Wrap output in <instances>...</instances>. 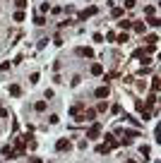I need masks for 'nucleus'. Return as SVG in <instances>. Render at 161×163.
<instances>
[{
    "label": "nucleus",
    "instance_id": "obj_14",
    "mask_svg": "<svg viewBox=\"0 0 161 163\" xmlns=\"http://www.w3.org/2000/svg\"><path fill=\"white\" fill-rule=\"evenodd\" d=\"M147 19H149V27H159V24H161L159 17H147Z\"/></svg>",
    "mask_w": 161,
    "mask_h": 163
},
{
    "label": "nucleus",
    "instance_id": "obj_2",
    "mask_svg": "<svg viewBox=\"0 0 161 163\" xmlns=\"http://www.w3.org/2000/svg\"><path fill=\"white\" fill-rule=\"evenodd\" d=\"M108 94H111L108 86H99V89L94 91V96H96V99H108Z\"/></svg>",
    "mask_w": 161,
    "mask_h": 163
},
{
    "label": "nucleus",
    "instance_id": "obj_16",
    "mask_svg": "<svg viewBox=\"0 0 161 163\" xmlns=\"http://www.w3.org/2000/svg\"><path fill=\"white\" fill-rule=\"evenodd\" d=\"M22 19H24V12H22V10H17V12H15V22H22Z\"/></svg>",
    "mask_w": 161,
    "mask_h": 163
},
{
    "label": "nucleus",
    "instance_id": "obj_5",
    "mask_svg": "<svg viewBox=\"0 0 161 163\" xmlns=\"http://www.w3.org/2000/svg\"><path fill=\"white\" fill-rule=\"evenodd\" d=\"M55 149H58V151H67V149H70V139H60V142L55 144Z\"/></svg>",
    "mask_w": 161,
    "mask_h": 163
},
{
    "label": "nucleus",
    "instance_id": "obj_17",
    "mask_svg": "<svg viewBox=\"0 0 161 163\" xmlns=\"http://www.w3.org/2000/svg\"><path fill=\"white\" fill-rule=\"evenodd\" d=\"M118 43H127V34H120V36H116Z\"/></svg>",
    "mask_w": 161,
    "mask_h": 163
},
{
    "label": "nucleus",
    "instance_id": "obj_11",
    "mask_svg": "<svg viewBox=\"0 0 161 163\" xmlns=\"http://www.w3.org/2000/svg\"><path fill=\"white\" fill-rule=\"evenodd\" d=\"M132 27H135L137 34H144V31H147V27H144V24H137V22H132Z\"/></svg>",
    "mask_w": 161,
    "mask_h": 163
},
{
    "label": "nucleus",
    "instance_id": "obj_19",
    "mask_svg": "<svg viewBox=\"0 0 161 163\" xmlns=\"http://www.w3.org/2000/svg\"><path fill=\"white\" fill-rule=\"evenodd\" d=\"M96 151H99V154H108V151H111V149H108L106 144H101V146H99V149H96Z\"/></svg>",
    "mask_w": 161,
    "mask_h": 163
},
{
    "label": "nucleus",
    "instance_id": "obj_18",
    "mask_svg": "<svg viewBox=\"0 0 161 163\" xmlns=\"http://www.w3.org/2000/svg\"><path fill=\"white\" fill-rule=\"evenodd\" d=\"M152 91H159V77H154V79H152Z\"/></svg>",
    "mask_w": 161,
    "mask_h": 163
},
{
    "label": "nucleus",
    "instance_id": "obj_12",
    "mask_svg": "<svg viewBox=\"0 0 161 163\" xmlns=\"http://www.w3.org/2000/svg\"><path fill=\"white\" fill-rule=\"evenodd\" d=\"M15 7H17V10H24V7H27V0H15Z\"/></svg>",
    "mask_w": 161,
    "mask_h": 163
},
{
    "label": "nucleus",
    "instance_id": "obj_1",
    "mask_svg": "<svg viewBox=\"0 0 161 163\" xmlns=\"http://www.w3.org/2000/svg\"><path fill=\"white\" fill-rule=\"evenodd\" d=\"M99 134H101V125H99V122H94V125L89 127L87 137H89V139H99Z\"/></svg>",
    "mask_w": 161,
    "mask_h": 163
},
{
    "label": "nucleus",
    "instance_id": "obj_6",
    "mask_svg": "<svg viewBox=\"0 0 161 163\" xmlns=\"http://www.w3.org/2000/svg\"><path fill=\"white\" fill-rule=\"evenodd\" d=\"M2 156H5V158H10V156L15 158V149H12V146H2Z\"/></svg>",
    "mask_w": 161,
    "mask_h": 163
},
{
    "label": "nucleus",
    "instance_id": "obj_7",
    "mask_svg": "<svg viewBox=\"0 0 161 163\" xmlns=\"http://www.w3.org/2000/svg\"><path fill=\"white\" fill-rule=\"evenodd\" d=\"M91 74H96V77H99V74H104V67H101L99 63H94V65H91Z\"/></svg>",
    "mask_w": 161,
    "mask_h": 163
},
{
    "label": "nucleus",
    "instance_id": "obj_3",
    "mask_svg": "<svg viewBox=\"0 0 161 163\" xmlns=\"http://www.w3.org/2000/svg\"><path fill=\"white\" fill-rule=\"evenodd\" d=\"M77 55H82V58H94V51L87 48V46H82V48H77Z\"/></svg>",
    "mask_w": 161,
    "mask_h": 163
},
{
    "label": "nucleus",
    "instance_id": "obj_9",
    "mask_svg": "<svg viewBox=\"0 0 161 163\" xmlns=\"http://www.w3.org/2000/svg\"><path fill=\"white\" fill-rule=\"evenodd\" d=\"M94 118H96V110H94V108L84 110V120H94Z\"/></svg>",
    "mask_w": 161,
    "mask_h": 163
},
{
    "label": "nucleus",
    "instance_id": "obj_20",
    "mask_svg": "<svg viewBox=\"0 0 161 163\" xmlns=\"http://www.w3.org/2000/svg\"><path fill=\"white\" fill-rule=\"evenodd\" d=\"M111 15H113V17H120V15H123V7H113V12H111Z\"/></svg>",
    "mask_w": 161,
    "mask_h": 163
},
{
    "label": "nucleus",
    "instance_id": "obj_4",
    "mask_svg": "<svg viewBox=\"0 0 161 163\" xmlns=\"http://www.w3.org/2000/svg\"><path fill=\"white\" fill-rule=\"evenodd\" d=\"M91 15H96V7H87V10H82V12H80V19L84 22V19H89Z\"/></svg>",
    "mask_w": 161,
    "mask_h": 163
},
{
    "label": "nucleus",
    "instance_id": "obj_21",
    "mask_svg": "<svg viewBox=\"0 0 161 163\" xmlns=\"http://www.w3.org/2000/svg\"><path fill=\"white\" fill-rule=\"evenodd\" d=\"M36 110H39V113H41V110H46V101H39V103H36Z\"/></svg>",
    "mask_w": 161,
    "mask_h": 163
},
{
    "label": "nucleus",
    "instance_id": "obj_15",
    "mask_svg": "<svg viewBox=\"0 0 161 163\" xmlns=\"http://www.w3.org/2000/svg\"><path fill=\"white\" fill-rule=\"evenodd\" d=\"M154 12H156V10H154V5H149V7L144 10V15H147V17H154Z\"/></svg>",
    "mask_w": 161,
    "mask_h": 163
},
{
    "label": "nucleus",
    "instance_id": "obj_22",
    "mask_svg": "<svg viewBox=\"0 0 161 163\" xmlns=\"http://www.w3.org/2000/svg\"><path fill=\"white\" fill-rule=\"evenodd\" d=\"M123 7H125V10H132L135 7V0H125V5H123Z\"/></svg>",
    "mask_w": 161,
    "mask_h": 163
},
{
    "label": "nucleus",
    "instance_id": "obj_8",
    "mask_svg": "<svg viewBox=\"0 0 161 163\" xmlns=\"http://www.w3.org/2000/svg\"><path fill=\"white\" fill-rule=\"evenodd\" d=\"M10 94H12V96H19V94H22V86H19V84H12V86H10Z\"/></svg>",
    "mask_w": 161,
    "mask_h": 163
},
{
    "label": "nucleus",
    "instance_id": "obj_10",
    "mask_svg": "<svg viewBox=\"0 0 161 163\" xmlns=\"http://www.w3.org/2000/svg\"><path fill=\"white\" fill-rule=\"evenodd\" d=\"M94 110H96V113H106V110H108V103H106V101H101V103H99Z\"/></svg>",
    "mask_w": 161,
    "mask_h": 163
},
{
    "label": "nucleus",
    "instance_id": "obj_13",
    "mask_svg": "<svg viewBox=\"0 0 161 163\" xmlns=\"http://www.w3.org/2000/svg\"><path fill=\"white\" fill-rule=\"evenodd\" d=\"M118 27H120V29H130V27H132V22H130V19H123Z\"/></svg>",
    "mask_w": 161,
    "mask_h": 163
},
{
    "label": "nucleus",
    "instance_id": "obj_23",
    "mask_svg": "<svg viewBox=\"0 0 161 163\" xmlns=\"http://www.w3.org/2000/svg\"><path fill=\"white\" fill-rule=\"evenodd\" d=\"M31 163H44V161H41V158H31Z\"/></svg>",
    "mask_w": 161,
    "mask_h": 163
}]
</instances>
